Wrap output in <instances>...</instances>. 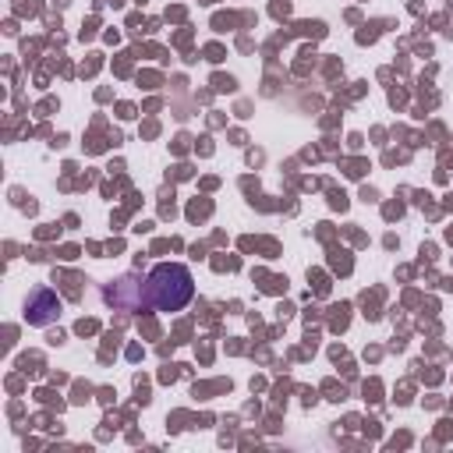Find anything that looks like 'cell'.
I'll return each mask as SVG.
<instances>
[{"mask_svg": "<svg viewBox=\"0 0 453 453\" xmlns=\"http://www.w3.org/2000/svg\"><path fill=\"white\" fill-rule=\"evenodd\" d=\"M191 294H195V280L180 262H159L145 276V301L156 311H177L191 301Z\"/></svg>", "mask_w": 453, "mask_h": 453, "instance_id": "obj_1", "label": "cell"}, {"mask_svg": "<svg viewBox=\"0 0 453 453\" xmlns=\"http://www.w3.org/2000/svg\"><path fill=\"white\" fill-rule=\"evenodd\" d=\"M60 319V297L50 290V287H39L28 294L25 301V322L28 326H50Z\"/></svg>", "mask_w": 453, "mask_h": 453, "instance_id": "obj_2", "label": "cell"}, {"mask_svg": "<svg viewBox=\"0 0 453 453\" xmlns=\"http://www.w3.org/2000/svg\"><path fill=\"white\" fill-rule=\"evenodd\" d=\"M106 301H110L113 308H120V311H138L142 304H149V301H145V280H138V276H120V280L106 290Z\"/></svg>", "mask_w": 453, "mask_h": 453, "instance_id": "obj_3", "label": "cell"}]
</instances>
